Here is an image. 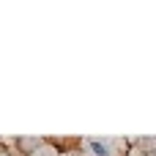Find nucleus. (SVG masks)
<instances>
[{
  "label": "nucleus",
  "mask_w": 156,
  "mask_h": 156,
  "mask_svg": "<svg viewBox=\"0 0 156 156\" xmlns=\"http://www.w3.org/2000/svg\"><path fill=\"white\" fill-rule=\"evenodd\" d=\"M90 148H93V154H96V156H112V154H110V148H107L104 143H99V140H90Z\"/></svg>",
  "instance_id": "nucleus-2"
},
{
  "label": "nucleus",
  "mask_w": 156,
  "mask_h": 156,
  "mask_svg": "<svg viewBox=\"0 0 156 156\" xmlns=\"http://www.w3.org/2000/svg\"><path fill=\"white\" fill-rule=\"evenodd\" d=\"M16 151L19 154H25V156H33V154H38V148H41V140L38 137H16Z\"/></svg>",
  "instance_id": "nucleus-1"
},
{
  "label": "nucleus",
  "mask_w": 156,
  "mask_h": 156,
  "mask_svg": "<svg viewBox=\"0 0 156 156\" xmlns=\"http://www.w3.org/2000/svg\"><path fill=\"white\" fill-rule=\"evenodd\" d=\"M145 156H156V148H154V151H145Z\"/></svg>",
  "instance_id": "nucleus-3"
}]
</instances>
